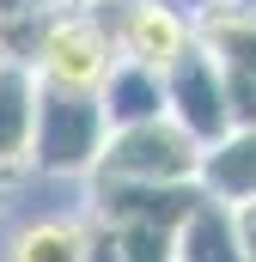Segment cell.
<instances>
[{"label": "cell", "instance_id": "1", "mask_svg": "<svg viewBox=\"0 0 256 262\" xmlns=\"http://www.w3.org/2000/svg\"><path fill=\"white\" fill-rule=\"evenodd\" d=\"M110 140L104 104L98 92H61V85H37V128H31V159L25 171L37 177H61V183H86L98 152Z\"/></svg>", "mask_w": 256, "mask_h": 262}, {"label": "cell", "instance_id": "2", "mask_svg": "<svg viewBox=\"0 0 256 262\" xmlns=\"http://www.w3.org/2000/svg\"><path fill=\"white\" fill-rule=\"evenodd\" d=\"M116 67V49L98 25V12L86 0H67L43 18V37H37V55H31V73L37 85H61V92H98L104 73Z\"/></svg>", "mask_w": 256, "mask_h": 262}, {"label": "cell", "instance_id": "3", "mask_svg": "<svg viewBox=\"0 0 256 262\" xmlns=\"http://www.w3.org/2000/svg\"><path fill=\"white\" fill-rule=\"evenodd\" d=\"M195 171H201V146L171 116L110 128L98 165H92V177H116V183H195Z\"/></svg>", "mask_w": 256, "mask_h": 262}, {"label": "cell", "instance_id": "4", "mask_svg": "<svg viewBox=\"0 0 256 262\" xmlns=\"http://www.w3.org/2000/svg\"><path fill=\"white\" fill-rule=\"evenodd\" d=\"M92 12L110 37L116 61L153 67V73H165L195 43V18L171 0H92Z\"/></svg>", "mask_w": 256, "mask_h": 262}, {"label": "cell", "instance_id": "5", "mask_svg": "<svg viewBox=\"0 0 256 262\" xmlns=\"http://www.w3.org/2000/svg\"><path fill=\"white\" fill-rule=\"evenodd\" d=\"M165 116L189 134L195 146H214L232 134V98H226V67L201 43H189L165 67Z\"/></svg>", "mask_w": 256, "mask_h": 262}, {"label": "cell", "instance_id": "6", "mask_svg": "<svg viewBox=\"0 0 256 262\" xmlns=\"http://www.w3.org/2000/svg\"><path fill=\"white\" fill-rule=\"evenodd\" d=\"M195 189L220 207H244L256 201V122L250 128H232L226 140L201 146V171H195Z\"/></svg>", "mask_w": 256, "mask_h": 262}, {"label": "cell", "instance_id": "7", "mask_svg": "<svg viewBox=\"0 0 256 262\" xmlns=\"http://www.w3.org/2000/svg\"><path fill=\"white\" fill-rule=\"evenodd\" d=\"M0 262H86V213H31L0 238Z\"/></svg>", "mask_w": 256, "mask_h": 262}, {"label": "cell", "instance_id": "8", "mask_svg": "<svg viewBox=\"0 0 256 262\" xmlns=\"http://www.w3.org/2000/svg\"><path fill=\"white\" fill-rule=\"evenodd\" d=\"M195 43L226 67V79H256V12L244 0H226L195 18Z\"/></svg>", "mask_w": 256, "mask_h": 262}, {"label": "cell", "instance_id": "9", "mask_svg": "<svg viewBox=\"0 0 256 262\" xmlns=\"http://www.w3.org/2000/svg\"><path fill=\"white\" fill-rule=\"evenodd\" d=\"M98 104H104V122H110V128L159 122V116H165V73L116 61L110 73H104V85H98Z\"/></svg>", "mask_w": 256, "mask_h": 262}, {"label": "cell", "instance_id": "10", "mask_svg": "<svg viewBox=\"0 0 256 262\" xmlns=\"http://www.w3.org/2000/svg\"><path fill=\"white\" fill-rule=\"evenodd\" d=\"M37 128V73L0 61V171H25Z\"/></svg>", "mask_w": 256, "mask_h": 262}, {"label": "cell", "instance_id": "11", "mask_svg": "<svg viewBox=\"0 0 256 262\" xmlns=\"http://www.w3.org/2000/svg\"><path fill=\"white\" fill-rule=\"evenodd\" d=\"M177 262H244L232 207H220V201H207V195L195 201L189 220L177 226Z\"/></svg>", "mask_w": 256, "mask_h": 262}, {"label": "cell", "instance_id": "12", "mask_svg": "<svg viewBox=\"0 0 256 262\" xmlns=\"http://www.w3.org/2000/svg\"><path fill=\"white\" fill-rule=\"evenodd\" d=\"M55 6H67V0H0V25H6V18H43V12H55Z\"/></svg>", "mask_w": 256, "mask_h": 262}, {"label": "cell", "instance_id": "13", "mask_svg": "<svg viewBox=\"0 0 256 262\" xmlns=\"http://www.w3.org/2000/svg\"><path fill=\"white\" fill-rule=\"evenodd\" d=\"M232 220H238V244H244V262H256V201L232 207Z\"/></svg>", "mask_w": 256, "mask_h": 262}, {"label": "cell", "instance_id": "14", "mask_svg": "<svg viewBox=\"0 0 256 262\" xmlns=\"http://www.w3.org/2000/svg\"><path fill=\"white\" fill-rule=\"evenodd\" d=\"M171 6H183L189 18H201V12H214V6H226V0H171Z\"/></svg>", "mask_w": 256, "mask_h": 262}, {"label": "cell", "instance_id": "15", "mask_svg": "<svg viewBox=\"0 0 256 262\" xmlns=\"http://www.w3.org/2000/svg\"><path fill=\"white\" fill-rule=\"evenodd\" d=\"M12 177H18V171H0V220H6V207H12Z\"/></svg>", "mask_w": 256, "mask_h": 262}, {"label": "cell", "instance_id": "16", "mask_svg": "<svg viewBox=\"0 0 256 262\" xmlns=\"http://www.w3.org/2000/svg\"><path fill=\"white\" fill-rule=\"evenodd\" d=\"M244 6H250V12H256V0H244Z\"/></svg>", "mask_w": 256, "mask_h": 262}, {"label": "cell", "instance_id": "17", "mask_svg": "<svg viewBox=\"0 0 256 262\" xmlns=\"http://www.w3.org/2000/svg\"><path fill=\"white\" fill-rule=\"evenodd\" d=\"M86 6H92V0H86Z\"/></svg>", "mask_w": 256, "mask_h": 262}]
</instances>
